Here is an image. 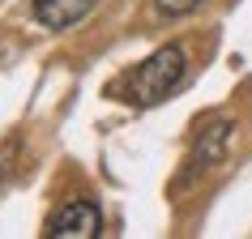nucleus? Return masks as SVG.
<instances>
[{
  "instance_id": "nucleus-1",
  "label": "nucleus",
  "mask_w": 252,
  "mask_h": 239,
  "mask_svg": "<svg viewBox=\"0 0 252 239\" xmlns=\"http://www.w3.org/2000/svg\"><path fill=\"white\" fill-rule=\"evenodd\" d=\"M184 68H188L184 47H180V43H167V47H158L150 60H141L137 68H128V73L111 86V94L124 98V103H133V107H154V103H162V98L175 94V86L184 81Z\"/></svg>"
},
{
  "instance_id": "nucleus-2",
  "label": "nucleus",
  "mask_w": 252,
  "mask_h": 239,
  "mask_svg": "<svg viewBox=\"0 0 252 239\" xmlns=\"http://www.w3.org/2000/svg\"><path fill=\"white\" fill-rule=\"evenodd\" d=\"M103 231V213H98V205L94 201H68V205H60V209L47 218V226H43V235L47 239H90Z\"/></svg>"
},
{
  "instance_id": "nucleus-3",
  "label": "nucleus",
  "mask_w": 252,
  "mask_h": 239,
  "mask_svg": "<svg viewBox=\"0 0 252 239\" xmlns=\"http://www.w3.org/2000/svg\"><path fill=\"white\" fill-rule=\"evenodd\" d=\"M98 0H34V22L47 30H68L90 13Z\"/></svg>"
},
{
  "instance_id": "nucleus-4",
  "label": "nucleus",
  "mask_w": 252,
  "mask_h": 239,
  "mask_svg": "<svg viewBox=\"0 0 252 239\" xmlns=\"http://www.w3.org/2000/svg\"><path fill=\"white\" fill-rule=\"evenodd\" d=\"M226 137H231V120H210L192 146V167H214L226 154Z\"/></svg>"
},
{
  "instance_id": "nucleus-5",
  "label": "nucleus",
  "mask_w": 252,
  "mask_h": 239,
  "mask_svg": "<svg viewBox=\"0 0 252 239\" xmlns=\"http://www.w3.org/2000/svg\"><path fill=\"white\" fill-rule=\"evenodd\" d=\"M205 0H154V9H158L162 17H184V13H192V9H201Z\"/></svg>"
},
{
  "instance_id": "nucleus-6",
  "label": "nucleus",
  "mask_w": 252,
  "mask_h": 239,
  "mask_svg": "<svg viewBox=\"0 0 252 239\" xmlns=\"http://www.w3.org/2000/svg\"><path fill=\"white\" fill-rule=\"evenodd\" d=\"M0 56H4V47H0Z\"/></svg>"
}]
</instances>
